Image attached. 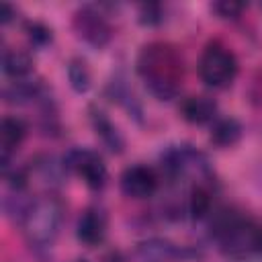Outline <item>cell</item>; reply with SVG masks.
I'll return each mask as SVG.
<instances>
[{
	"label": "cell",
	"mask_w": 262,
	"mask_h": 262,
	"mask_svg": "<svg viewBox=\"0 0 262 262\" xmlns=\"http://www.w3.org/2000/svg\"><path fill=\"white\" fill-rule=\"evenodd\" d=\"M135 66L141 82L158 100L178 96L184 82V57L176 45L168 41L145 43L139 49Z\"/></svg>",
	"instance_id": "1"
},
{
	"label": "cell",
	"mask_w": 262,
	"mask_h": 262,
	"mask_svg": "<svg viewBox=\"0 0 262 262\" xmlns=\"http://www.w3.org/2000/svg\"><path fill=\"white\" fill-rule=\"evenodd\" d=\"M211 237L231 262H262V223L225 209L211 223Z\"/></svg>",
	"instance_id": "2"
},
{
	"label": "cell",
	"mask_w": 262,
	"mask_h": 262,
	"mask_svg": "<svg viewBox=\"0 0 262 262\" xmlns=\"http://www.w3.org/2000/svg\"><path fill=\"white\" fill-rule=\"evenodd\" d=\"M63 219V205L55 194H43L25 205L20 213V227L25 239L35 248H47L59 233Z\"/></svg>",
	"instance_id": "3"
},
{
	"label": "cell",
	"mask_w": 262,
	"mask_h": 262,
	"mask_svg": "<svg viewBox=\"0 0 262 262\" xmlns=\"http://www.w3.org/2000/svg\"><path fill=\"white\" fill-rule=\"evenodd\" d=\"M199 76L211 88H227L237 76V57L221 41H209L199 59Z\"/></svg>",
	"instance_id": "4"
},
{
	"label": "cell",
	"mask_w": 262,
	"mask_h": 262,
	"mask_svg": "<svg viewBox=\"0 0 262 262\" xmlns=\"http://www.w3.org/2000/svg\"><path fill=\"white\" fill-rule=\"evenodd\" d=\"M72 27H74V33L78 39H82L84 43H88L96 49L104 47L113 37L111 20L94 4L80 6L72 16Z\"/></svg>",
	"instance_id": "5"
},
{
	"label": "cell",
	"mask_w": 262,
	"mask_h": 262,
	"mask_svg": "<svg viewBox=\"0 0 262 262\" xmlns=\"http://www.w3.org/2000/svg\"><path fill=\"white\" fill-rule=\"evenodd\" d=\"M63 166L68 170H72L74 174H78L86 186H90L92 190H100L106 182V166L102 162V158L86 147H76L72 151H68Z\"/></svg>",
	"instance_id": "6"
},
{
	"label": "cell",
	"mask_w": 262,
	"mask_h": 262,
	"mask_svg": "<svg viewBox=\"0 0 262 262\" xmlns=\"http://www.w3.org/2000/svg\"><path fill=\"white\" fill-rule=\"evenodd\" d=\"M121 190L129 199H149L160 184V176L151 166L145 164H133L123 170L119 178Z\"/></svg>",
	"instance_id": "7"
},
{
	"label": "cell",
	"mask_w": 262,
	"mask_h": 262,
	"mask_svg": "<svg viewBox=\"0 0 262 262\" xmlns=\"http://www.w3.org/2000/svg\"><path fill=\"white\" fill-rule=\"evenodd\" d=\"M190 256V252L182 246H176L164 237H149L137 244V258L139 262H178Z\"/></svg>",
	"instance_id": "8"
},
{
	"label": "cell",
	"mask_w": 262,
	"mask_h": 262,
	"mask_svg": "<svg viewBox=\"0 0 262 262\" xmlns=\"http://www.w3.org/2000/svg\"><path fill=\"white\" fill-rule=\"evenodd\" d=\"M27 131H29V127L20 117L8 115L2 119V123H0V162H2L4 170H8L10 156L18 149V145L27 137Z\"/></svg>",
	"instance_id": "9"
},
{
	"label": "cell",
	"mask_w": 262,
	"mask_h": 262,
	"mask_svg": "<svg viewBox=\"0 0 262 262\" xmlns=\"http://www.w3.org/2000/svg\"><path fill=\"white\" fill-rule=\"evenodd\" d=\"M76 235L88 248L100 246L104 242V235H106V217H104V213L96 207H88L78 219Z\"/></svg>",
	"instance_id": "10"
},
{
	"label": "cell",
	"mask_w": 262,
	"mask_h": 262,
	"mask_svg": "<svg viewBox=\"0 0 262 262\" xmlns=\"http://www.w3.org/2000/svg\"><path fill=\"white\" fill-rule=\"evenodd\" d=\"M180 115L192 125H205L217 119V102L209 96H188L180 102Z\"/></svg>",
	"instance_id": "11"
},
{
	"label": "cell",
	"mask_w": 262,
	"mask_h": 262,
	"mask_svg": "<svg viewBox=\"0 0 262 262\" xmlns=\"http://www.w3.org/2000/svg\"><path fill=\"white\" fill-rule=\"evenodd\" d=\"M88 113H90L92 129H94V133L100 137V141H102L113 154H121L123 147H125V141H123L119 129L115 127V123L104 115V111H100V108H96V106H90Z\"/></svg>",
	"instance_id": "12"
},
{
	"label": "cell",
	"mask_w": 262,
	"mask_h": 262,
	"mask_svg": "<svg viewBox=\"0 0 262 262\" xmlns=\"http://www.w3.org/2000/svg\"><path fill=\"white\" fill-rule=\"evenodd\" d=\"M2 70L8 78H12L14 82L16 80H25V78H31V72H33V59L27 51L23 49H4V55H2Z\"/></svg>",
	"instance_id": "13"
},
{
	"label": "cell",
	"mask_w": 262,
	"mask_h": 262,
	"mask_svg": "<svg viewBox=\"0 0 262 262\" xmlns=\"http://www.w3.org/2000/svg\"><path fill=\"white\" fill-rule=\"evenodd\" d=\"M213 205V192L209 182H196L190 184L188 196H186V211L192 219H203L207 213H211Z\"/></svg>",
	"instance_id": "14"
},
{
	"label": "cell",
	"mask_w": 262,
	"mask_h": 262,
	"mask_svg": "<svg viewBox=\"0 0 262 262\" xmlns=\"http://www.w3.org/2000/svg\"><path fill=\"white\" fill-rule=\"evenodd\" d=\"M242 137V125L227 117V119H215L213 129H211V141L219 147H229Z\"/></svg>",
	"instance_id": "15"
},
{
	"label": "cell",
	"mask_w": 262,
	"mask_h": 262,
	"mask_svg": "<svg viewBox=\"0 0 262 262\" xmlns=\"http://www.w3.org/2000/svg\"><path fill=\"white\" fill-rule=\"evenodd\" d=\"M68 80H70V86L74 88V92H78V94H84L90 90L92 76H90V68H88L86 59L72 57L68 61Z\"/></svg>",
	"instance_id": "16"
},
{
	"label": "cell",
	"mask_w": 262,
	"mask_h": 262,
	"mask_svg": "<svg viewBox=\"0 0 262 262\" xmlns=\"http://www.w3.org/2000/svg\"><path fill=\"white\" fill-rule=\"evenodd\" d=\"M25 31H27V37L31 39L33 45L37 47H43L51 41V29H47L43 23H37V20H29L25 25Z\"/></svg>",
	"instance_id": "17"
},
{
	"label": "cell",
	"mask_w": 262,
	"mask_h": 262,
	"mask_svg": "<svg viewBox=\"0 0 262 262\" xmlns=\"http://www.w3.org/2000/svg\"><path fill=\"white\" fill-rule=\"evenodd\" d=\"M221 18H237L244 10H246V4H242V2H215L213 6H211Z\"/></svg>",
	"instance_id": "18"
},
{
	"label": "cell",
	"mask_w": 262,
	"mask_h": 262,
	"mask_svg": "<svg viewBox=\"0 0 262 262\" xmlns=\"http://www.w3.org/2000/svg\"><path fill=\"white\" fill-rule=\"evenodd\" d=\"M139 20L143 25H158L162 20V6L160 4H141L139 6Z\"/></svg>",
	"instance_id": "19"
},
{
	"label": "cell",
	"mask_w": 262,
	"mask_h": 262,
	"mask_svg": "<svg viewBox=\"0 0 262 262\" xmlns=\"http://www.w3.org/2000/svg\"><path fill=\"white\" fill-rule=\"evenodd\" d=\"M250 94H252V100H254L256 104H262V72H260V74L254 78Z\"/></svg>",
	"instance_id": "20"
},
{
	"label": "cell",
	"mask_w": 262,
	"mask_h": 262,
	"mask_svg": "<svg viewBox=\"0 0 262 262\" xmlns=\"http://www.w3.org/2000/svg\"><path fill=\"white\" fill-rule=\"evenodd\" d=\"M14 14H16V10H14L10 4H2V12H0V16H2V23H10Z\"/></svg>",
	"instance_id": "21"
},
{
	"label": "cell",
	"mask_w": 262,
	"mask_h": 262,
	"mask_svg": "<svg viewBox=\"0 0 262 262\" xmlns=\"http://www.w3.org/2000/svg\"><path fill=\"white\" fill-rule=\"evenodd\" d=\"M104 262H123V258H121L119 252H111V254L104 258Z\"/></svg>",
	"instance_id": "22"
},
{
	"label": "cell",
	"mask_w": 262,
	"mask_h": 262,
	"mask_svg": "<svg viewBox=\"0 0 262 262\" xmlns=\"http://www.w3.org/2000/svg\"><path fill=\"white\" fill-rule=\"evenodd\" d=\"M74 262H88V260H84V258H78V260H74Z\"/></svg>",
	"instance_id": "23"
}]
</instances>
